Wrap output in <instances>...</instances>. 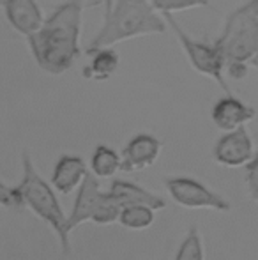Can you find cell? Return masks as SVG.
<instances>
[{"label":"cell","mask_w":258,"mask_h":260,"mask_svg":"<svg viewBox=\"0 0 258 260\" xmlns=\"http://www.w3.org/2000/svg\"><path fill=\"white\" fill-rule=\"evenodd\" d=\"M103 195H104V191H101L97 177L89 172V175H87L83 184L80 186V189H78V195H76V200H75V204H72L71 214L67 216L69 232L75 230L78 225H82V223L92 221L96 207H97V204H99V200L103 199Z\"/></svg>","instance_id":"11"},{"label":"cell","mask_w":258,"mask_h":260,"mask_svg":"<svg viewBox=\"0 0 258 260\" xmlns=\"http://www.w3.org/2000/svg\"><path fill=\"white\" fill-rule=\"evenodd\" d=\"M121 212H122L121 204H119L117 200L110 195V191H108V193H104L103 199L97 204L92 221L97 223V225H112V223L119 221Z\"/></svg>","instance_id":"18"},{"label":"cell","mask_w":258,"mask_h":260,"mask_svg":"<svg viewBox=\"0 0 258 260\" xmlns=\"http://www.w3.org/2000/svg\"><path fill=\"white\" fill-rule=\"evenodd\" d=\"M87 175H89V170H87L83 157L64 154L59 157L55 168H53L52 186L62 195H69L75 189H80Z\"/></svg>","instance_id":"12"},{"label":"cell","mask_w":258,"mask_h":260,"mask_svg":"<svg viewBox=\"0 0 258 260\" xmlns=\"http://www.w3.org/2000/svg\"><path fill=\"white\" fill-rule=\"evenodd\" d=\"M227 68H248L258 57V0H248L228 14L225 28L216 39Z\"/></svg>","instance_id":"3"},{"label":"cell","mask_w":258,"mask_h":260,"mask_svg":"<svg viewBox=\"0 0 258 260\" xmlns=\"http://www.w3.org/2000/svg\"><path fill=\"white\" fill-rule=\"evenodd\" d=\"M163 18H165V21L173 30L180 48L184 50V53H186L188 60H190V64L193 66L195 71L203 76L212 78L214 82L228 94V96H232L230 89H228V85H227V80H225L227 62H225L223 55H221L219 50H217L216 43L196 41V39H193L191 36H188L186 32L182 30V27L177 23L175 18H173L172 14H165Z\"/></svg>","instance_id":"5"},{"label":"cell","mask_w":258,"mask_h":260,"mask_svg":"<svg viewBox=\"0 0 258 260\" xmlns=\"http://www.w3.org/2000/svg\"><path fill=\"white\" fill-rule=\"evenodd\" d=\"M90 170L96 177H114L119 170H122L121 154L108 145H97L90 157Z\"/></svg>","instance_id":"15"},{"label":"cell","mask_w":258,"mask_h":260,"mask_svg":"<svg viewBox=\"0 0 258 260\" xmlns=\"http://www.w3.org/2000/svg\"><path fill=\"white\" fill-rule=\"evenodd\" d=\"M2 7L11 27L27 38L38 34L46 21L35 0H4Z\"/></svg>","instance_id":"10"},{"label":"cell","mask_w":258,"mask_h":260,"mask_svg":"<svg viewBox=\"0 0 258 260\" xmlns=\"http://www.w3.org/2000/svg\"><path fill=\"white\" fill-rule=\"evenodd\" d=\"M114 6H115V0H104V16L112 13V9H114Z\"/></svg>","instance_id":"22"},{"label":"cell","mask_w":258,"mask_h":260,"mask_svg":"<svg viewBox=\"0 0 258 260\" xmlns=\"http://www.w3.org/2000/svg\"><path fill=\"white\" fill-rule=\"evenodd\" d=\"M110 195L121 204V207L141 206V207L152 209V211H161V209L166 207V202L161 197L147 191L145 188L134 184V182L122 181V179H115L112 182Z\"/></svg>","instance_id":"13"},{"label":"cell","mask_w":258,"mask_h":260,"mask_svg":"<svg viewBox=\"0 0 258 260\" xmlns=\"http://www.w3.org/2000/svg\"><path fill=\"white\" fill-rule=\"evenodd\" d=\"M163 144L156 137L149 133H140L133 137L122 149V170L124 172H140L151 168L159 157Z\"/></svg>","instance_id":"8"},{"label":"cell","mask_w":258,"mask_h":260,"mask_svg":"<svg viewBox=\"0 0 258 260\" xmlns=\"http://www.w3.org/2000/svg\"><path fill=\"white\" fill-rule=\"evenodd\" d=\"M165 188L170 199L186 209H212L217 212H228L230 204L217 195L203 182L190 177H168L165 179Z\"/></svg>","instance_id":"6"},{"label":"cell","mask_w":258,"mask_h":260,"mask_svg":"<svg viewBox=\"0 0 258 260\" xmlns=\"http://www.w3.org/2000/svg\"><path fill=\"white\" fill-rule=\"evenodd\" d=\"M154 214L156 211H152L149 207H141V206L122 207L119 223L128 230H145L154 223L156 218Z\"/></svg>","instance_id":"16"},{"label":"cell","mask_w":258,"mask_h":260,"mask_svg":"<svg viewBox=\"0 0 258 260\" xmlns=\"http://www.w3.org/2000/svg\"><path fill=\"white\" fill-rule=\"evenodd\" d=\"M0 206L2 207H21L23 200L18 188H9L0 181Z\"/></svg>","instance_id":"20"},{"label":"cell","mask_w":258,"mask_h":260,"mask_svg":"<svg viewBox=\"0 0 258 260\" xmlns=\"http://www.w3.org/2000/svg\"><path fill=\"white\" fill-rule=\"evenodd\" d=\"M173 260H205V250H203L202 237L196 226H191L188 230Z\"/></svg>","instance_id":"17"},{"label":"cell","mask_w":258,"mask_h":260,"mask_svg":"<svg viewBox=\"0 0 258 260\" xmlns=\"http://www.w3.org/2000/svg\"><path fill=\"white\" fill-rule=\"evenodd\" d=\"M16 188L21 195L23 206H27L43 221L48 223L59 237L62 251L65 255L71 253V244H69V234L71 232L67 226V216L64 214L62 207H60L59 199L53 191V186L48 184L39 175L27 152H23V179Z\"/></svg>","instance_id":"4"},{"label":"cell","mask_w":258,"mask_h":260,"mask_svg":"<svg viewBox=\"0 0 258 260\" xmlns=\"http://www.w3.org/2000/svg\"><path fill=\"white\" fill-rule=\"evenodd\" d=\"M2 4H4V0H0V6H2Z\"/></svg>","instance_id":"23"},{"label":"cell","mask_w":258,"mask_h":260,"mask_svg":"<svg viewBox=\"0 0 258 260\" xmlns=\"http://www.w3.org/2000/svg\"><path fill=\"white\" fill-rule=\"evenodd\" d=\"M83 0L60 4L38 34L27 38L32 57L50 75H62L80 57Z\"/></svg>","instance_id":"1"},{"label":"cell","mask_w":258,"mask_h":260,"mask_svg":"<svg viewBox=\"0 0 258 260\" xmlns=\"http://www.w3.org/2000/svg\"><path fill=\"white\" fill-rule=\"evenodd\" d=\"M246 184H248L249 195L253 197V200L258 202V152L251 163L246 167Z\"/></svg>","instance_id":"21"},{"label":"cell","mask_w":258,"mask_h":260,"mask_svg":"<svg viewBox=\"0 0 258 260\" xmlns=\"http://www.w3.org/2000/svg\"><path fill=\"white\" fill-rule=\"evenodd\" d=\"M212 156L216 163L227 168L248 167L255 157L251 135L248 133L246 127L235 129L232 133H225L214 145Z\"/></svg>","instance_id":"7"},{"label":"cell","mask_w":258,"mask_h":260,"mask_svg":"<svg viewBox=\"0 0 258 260\" xmlns=\"http://www.w3.org/2000/svg\"><path fill=\"white\" fill-rule=\"evenodd\" d=\"M256 112L253 106L246 105L235 96L221 98L212 108V122L216 124L217 129L225 133H232L235 129L246 127V124L255 119Z\"/></svg>","instance_id":"9"},{"label":"cell","mask_w":258,"mask_h":260,"mask_svg":"<svg viewBox=\"0 0 258 260\" xmlns=\"http://www.w3.org/2000/svg\"><path fill=\"white\" fill-rule=\"evenodd\" d=\"M119 68V55L112 48L99 50L92 55L90 66L83 68V78L94 82H106Z\"/></svg>","instance_id":"14"},{"label":"cell","mask_w":258,"mask_h":260,"mask_svg":"<svg viewBox=\"0 0 258 260\" xmlns=\"http://www.w3.org/2000/svg\"><path fill=\"white\" fill-rule=\"evenodd\" d=\"M152 4L156 11L161 13V16L165 14H173L179 11H188V9H196V7H207L209 0H149Z\"/></svg>","instance_id":"19"},{"label":"cell","mask_w":258,"mask_h":260,"mask_svg":"<svg viewBox=\"0 0 258 260\" xmlns=\"http://www.w3.org/2000/svg\"><path fill=\"white\" fill-rule=\"evenodd\" d=\"M166 21L159 16L149 0H115L110 14L103 20V27L87 48V55L106 50L115 43L138 36L165 34Z\"/></svg>","instance_id":"2"}]
</instances>
